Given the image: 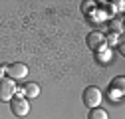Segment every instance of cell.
Listing matches in <instances>:
<instances>
[{"label": "cell", "instance_id": "ba28073f", "mask_svg": "<svg viewBox=\"0 0 125 119\" xmlns=\"http://www.w3.org/2000/svg\"><path fill=\"white\" fill-rule=\"evenodd\" d=\"M121 34H115V32H109L107 36H105V46L107 48H115L117 44L121 42V38H119Z\"/></svg>", "mask_w": 125, "mask_h": 119}, {"label": "cell", "instance_id": "277c9868", "mask_svg": "<svg viewBox=\"0 0 125 119\" xmlns=\"http://www.w3.org/2000/svg\"><path fill=\"white\" fill-rule=\"evenodd\" d=\"M16 81L10 79V78H4L2 81H0V101H10L14 95H16Z\"/></svg>", "mask_w": 125, "mask_h": 119}, {"label": "cell", "instance_id": "5b68a950", "mask_svg": "<svg viewBox=\"0 0 125 119\" xmlns=\"http://www.w3.org/2000/svg\"><path fill=\"white\" fill-rule=\"evenodd\" d=\"M28 66L26 64H22V62H14V64H10V66H6V73H8V78L10 79H22V78H26L28 76Z\"/></svg>", "mask_w": 125, "mask_h": 119}, {"label": "cell", "instance_id": "30bf717a", "mask_svg": "<svg viewBox=\"0 0 125 119\" xmlns=\"http://www.w3.org/2000/svg\"><path fill=\"white\" fill-rule=\"evenodd\" d=\"M95 58L99 60L101 64H105V62H109V58H111V50H109V48H103V50H99V52H97V56H95Z\"/></svg>", "mask_w": 125, "mask_h": 119}, {"label": "cell", "instance_id": "8fae6325", "mask_svg": "<svg viewBox=\"0 0 125 119\" xmlns=\"http://www.w3.org/2000/svg\"><path fill=\"white\" fill-rule=\"evenodd\" d=\"M109 28H111V32L115 30V34H121L123 24H121V20H111V22H109Z\"/></svg>", "mask_w": 125, "mask_h": 119}, {"label": "cell", "instance_id": "6da1fadb", "mask_svg": "<svg viewBox=\"0 0 125 119\" xmlns=\"http://www.w3.org/2000/svg\"><path fill=\"white\" fill-rule=\"evenodd\" d=\"M82 99H83V105L89 107V109H95L101 105V101H103V93H101V89L95 87V85H89L83 89V93H82Z\"/></svg>", "mask_w": 125, "mask_h": 119}, {"label": "cell", "instance_id": "8992f818", "mask_svg": "<svg viewBox=\"0 0 125 119\" xmlns=\"http://www.w3.org/2000/svg\"><path fill=\"white\" fill-rule=\"evenodd\" d=\"M87 48L93 50V52H99V50L107 48L105 46V36L101 32H89L87 34Z\"/></svg>", "mask_w": 125, "mask_h": 119}, {"label": "cell", "instance_id": "7c38bea8", "mask_svg": "<svg viewBox=\"0 0 125 119\" xmlns=\"http://www.w3.org/2000/svg\"><path fill=\"white\" fill-rule=\"evenodd\" d=\"M4 76H6V66H2V64H0V81L4 79Z\"/></svg>", "mask_w": 125, "mask_h": 119}, {"label": "cell", "instance_id": "52a82bcc", "mask_svg": "<svg viewBox=\"0 0 125 119\" xmlns=\"http://www.w3.org/2000/svg\"><path fill=\"white\" fill-rule=\"evenodd\" d=\"M22 95L26 97V99H34V97H38L40 95V85L38 83H26L24 87H22Z\"/></svg>", "mask_w": 125, "mask_h": 119}, {"label": "cell", "instance_id": "7a4b0ae2", "mask_svg": "<svg viewBox=\"0 0 125 119\" xmlns=\"http://www.w3.org/2000/svg\"><path fill=\"white\" fill-rule=\"evenodd\" d=\"M10 109L16 117H26L30 113V101L24 95H14L10 99Z\"/></svg>", "mask_w": 125, "mask_h": 119}, {"label": "cell", "instance_id": "4fadbf2b", "mask_svg": "<svg viewBox=\"0 0 125 119\" xmlns=\"http://www.w3.org/2000/svg\"><path fill=\"white\" fill-rule=\"evenodd\" d=\"M119 54H125V46H123V42H119Z\"/></svg>", "mask_w": 125, "mask_h": 119}, {"label": "cell", "instance_id": "9c48e42d", "mask_svg": "<svg viewBox=\"0 0 125 119\" xmlns=\"http://www.w3.org/2000/svg\"><path fill=\"white\" fill-rule=\"evenodd\" d=\"M87 119H109V115H107V111H105V109L95 107V109H89Z\"/></svg>", "mask_w": 125, "mask_h": 119}, {"label": "cell", "instance_id": "3957f363", "mask_svg": "<svg viewBox=\"0 0 125 119\" xmlns=\"http://www.w3.org/2000/svg\"><path fill=\"white\" fill-rule=\"evenodd\" d=\"M125 93V78L119 76L115 79H111V83H109V89H107V95L111 101H119Z\"/></svg>", "mask_w": 125, "mask_h": 119}]
</instances>
